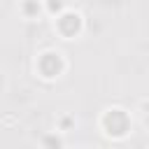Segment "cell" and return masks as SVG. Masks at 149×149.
<instances>
[{
    "mask_svg": "<svg viewBox=\"0 0 149 149\" xmlns=\"http://www.w3.org/2000/svg\"><path fill=\"white\" fill-rule=\"evenodd\" d=\"M61 7H63V0H51V2H49V9H51V12H56V9H61Z\"/></svg>",
    "mask_w": 149,
    "mask_h": 149,
    "instance_id": "6da1fadb",
    "label": "cell"
}]
</instances>
